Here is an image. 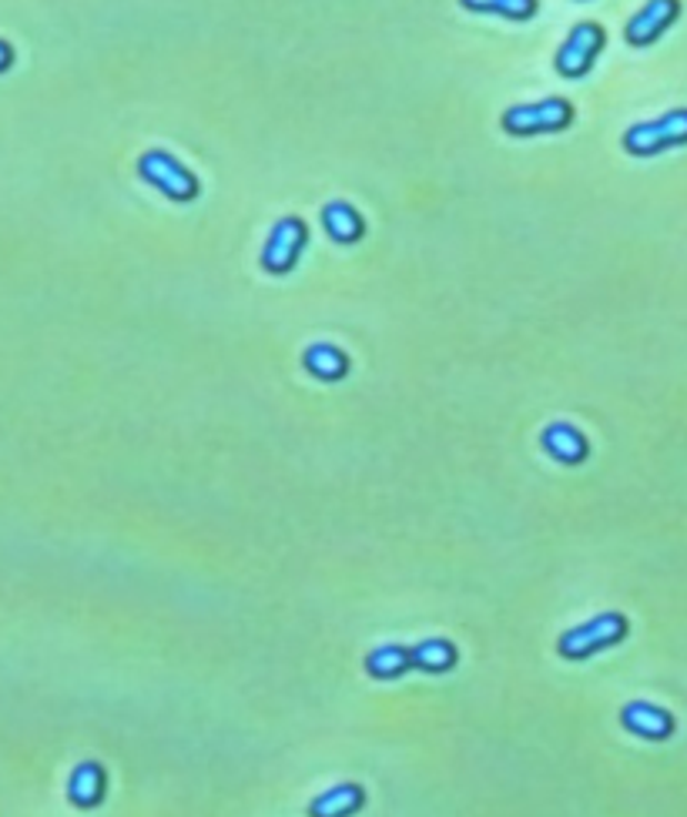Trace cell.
<instances>
[{
	"label": "cell",
	"instance_id": "cell-2",
	"mask_svg": "<svg viewBox=\"0 0 687 817\" xmlns=\"http://www.w3.org/2000/svg\"><path fill=\"white\" fill-rule=\"evenodd\" d=\"M627 637V617L624 613H600V617L570 627L560 641L557 650L564 660H587L614 644H620Z\"/></svg>",
	"mask_w": 687,
	"mask_h": 817
},
{
	"label": "cell",
	"instance_id": "cell-11",
	"mask_svg": "<svg viewBox=\"0 0 687 817\" xmlns=\"http://www.w3.org/2000/svg\"><path fill=\"white\" fill-rule=\"evenodd\" d=\"M366 804V790L360 784H335L309 804V817H353Z\"/></svg>",
	"mask_w": 687,
	"mask_h": 817
},
{
	"label": "cell",
	"instance_id": "cell-16",
	"mask_svg": "<svg viewBox=\"0 0 687 817\" xmlns=\"http://www.w3.org/2000/svg\"><path fill=\"white\" fill-rule=\"evenodd\" d=\"M473 14H496L506 21H531L537 14V0H459Z\"/></svg>",
	"mask_w": 687,
	"mask_h": 817
},
{
	"label": "cell",
	"instance_id": "cell-3",
	"mask_svg": "<svg viewBox=\"0 0 687 817\" xmlns=\"http://www.w3.org/2000/svg\"><path fill=\"white\" fill-rule=\"evenodd\" d=\"M138 174L151 184V188H158L164 198H171V201H195L199 198V191H202V184H199V178L175 158V154H168V151H144L141 158H138Z\"/></svg>",
	"mask_w": 687,
	"mask_h": 817
},
{
	"label": "cell",
	"instance_id": "cell-15",
	"mask_svg": "<svg viewBox=\"0 0 687 817\" xmlns=\"http://www.w3.org/2000/svg\"><path fill=\"white\" fill-rule=\"evenodd\" d=\"M366 670H370L376 680H393V677L410 674V670H413L410 647H400V644H383V647H376V650L366 657Z\"/></svg>",
	"mask_w": 687,
	"mask_h": 817
},
{
	"label": "cell",
	"instance_id": "cell-14",
	"mask_svg": "<svg viewBox=\"0 0 687 817\" xmlns=\"http://www.w3.org/2000/svg\"><path fill=\"white\" fill-rule=\"evenodd\" d=\"M410 657H413V670H426V674H446L456 667V647L443 637H433V641H420L410 647Z\"/></svg>",
	"mask_w": 687,
	"mask_h": 817
},
{
	"label": "cell",
	"instance_id": "cell-6",
	"mask_svg": "<svg viewBox=\"0 0 687 817\" xmlns=\"http://www.w3.org/2000/svg\"><path fill=\"white\" fill-rule=\"evenodd\" d=\"M309 242V225L295 215L279 219L262 245V269L269 275H285L299 265V255Z\"/></svg>",
	"mask_w": 687,
	"mask_h": 817
},
{
	"label": "cell",
	"instance_id": "cell-12",
	"mask_svg": "<svg viewBox=\"0 0 687 817\" xmlns=\"http://www.w3.org/2000/svg\"><path fill=\"white\" fill-rule=\"evenodd\" d=\"M302 365L319 382H339L350 375V355L332 342H315L302 352Z\"/></svg>",
	"mask_w": 687,
	"mask_h": 817
},
{
	"label": "cell",
	"instance_id": "cell-1",
	"mask_svg": "<svg viewBox=\"0 0 687 817\" xmlns=\"http://www.w3.org/2000/svg\"><path fill=\"white\" fill-rule=\"evenodd\" d=\"M499 124L513 138L567 131L574 124V104L567 98H544V101H534V104H513V108L503 111Z\"/></svg>",
	"mask_w": 687,
	"mask_h": 817
},
{
	"label": "cell",
	"instance_id": "cell-7",
	"mask_svg": "<svg viewBox=\"0 0 687 817\" xmlns=\"http://www.w3.org/2000/svg\"><path fill=\"white\" fill-rule=\"evenodd\" d=\"M680 18V0H647V4L627 21L624 41L630 48H650L667 34V28Z\"/></svg>",
	"mask_w": 687,
	"mask_h": 817
},
{
	"label": "cell",
	"instance_id": "cell-13",
	"mask_svg": "<svg viewBox=\"0 0 687 817\" xmlns=\"http://www.w3.org/2000/svg\"><path fill=\"white\" fill-rule=\"evenodd\" d=\"M104 787H108V777H104V767L94 764V760H84L71 770V780H68V800L74 807H98L104 800Z\"/></svg>",
	"mask_w": 687,
	"mask_h": 817
},
{
	"label": "cell",
	"instance_id": "cell-5",
	"mask_svg": "<svg viewBox=\"0 0 687 817\" xmlns=\"http://www.w3.org/2000/svg\"><path fill=\"white\" fill-rule=\"evenodd\" d=\"M604 41H607V34L600 24H594V21L577 24L557 51V61H554L557 74L567 81H580L594 68L597 54L604 51Z\"/></svg>",
	"mask_w": 687,
	"mask_h": 817
},
{
	"label": "cell",
	"instance_id": "cell-10",
	"mask_svg": "<svg viewBox=\"0 0 687 817\" xmlns=\"http://www.w3.org/2000/svg\"><path fill=\"white\" fill-rule=\"evenodd\" d=\"M322 229L339 245H356L366 235V222L350 201H329L322 209Z\"/></svg>",
	"mask_w": 687,
	"mask_h": 817
},
{
	"label": "cell",
	"instance_id": "cell-8",
	"mask_svg": "<svg viewBox=\"0 0 687 817\" xmlns=\"http://www.w3.org/2000/svg\"><path fill=\"white\" fill-rule=\"evenodd\" d=\"M620 724H624V730H630V734H637L644 740H667L674 734L670 710H664L657 704H647V700H630L620 710Z\"/></svg>",
	"mask_w": 687,
	"mask_h": 817
},
{
	"label": "cell",
	"instance_id": "cell-9",
	"mask_svg": "<svg viewBox=\"0 0 687 817\" xmlns=\"http://www.w3.org/2000/svg\"><path fill=\"white\" fill-rule=\"evenodd\" d=\"M540 446L550 460H557L560 466H580L590 456V443L584 440V433L570 423H550L540 433Z\"/></svg>",
	"mask_w": 687,
	"mask_h": 817
},
{
	"label": "cell",
	"instance_id": "cell-17",
	"mask_svg": "<svg viewBox=\"0 0 687 817\" xmlns=\"http://www.w3.org/2000/svg\"><path fill=\"white\" fill-rule=\"evenodd\" d=\"M11 64H14V48L8 41H0V74L11 71Z\"/></svg>",
	"mask_w": 687,
	"mask_h": 817
},
{
	"label": "cell",
	"instance_id": "cell-4",
	"mask_svg": "<svg viewBox=\"0 0 687 817\" xmlns=\"http://www.w3.org/2000/svg\"><path fill=\"white\" fill-rule=\"evenodd\" d=\"M677 144H687V108L667 111L654 121H644L624 131V151L634 158H650Z\"/></svg>",
	"mask_w": 687,
	"mask_h": 817
}]
</instances>
